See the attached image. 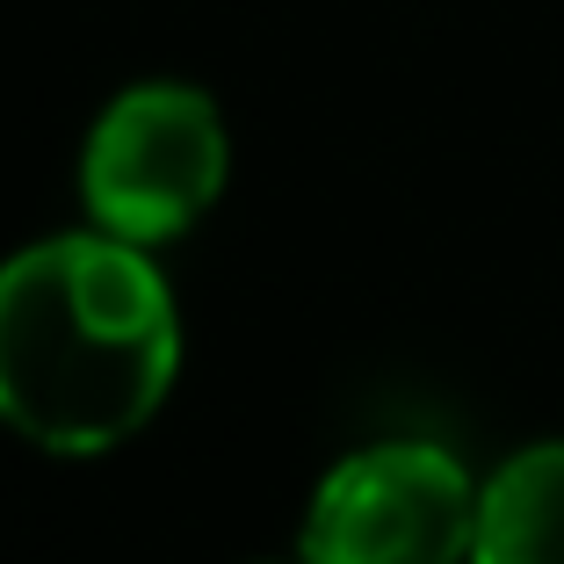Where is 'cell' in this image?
Masks as SVG:
<instances>
[{
    "instance_id": "6da1fadb",
    "label": "cell",
    "mask_w": 564,
    "mask_h": 564,
    "mask_svg": "<svg viewBox=\"0 0 564 564\" xmlns=\"http://www.w3.org/2000/svg\"><path fill=\"white\" fill-rule=\"evenodd\" d=\"M182 318L152 247L51 232L0 261V427L44 456H109L174 391Z\"/></svg>"
},
{
    "instance_id": "7a4b0ae2",
    "label": "cell",
    "mask_w": 564,
    "mask_h": 564,
    "mask_svg": "<svg viewBox=\"0 0 564 564\" xmlns=\"http://www.w3.org/2000/svg\"><path fill=\"white\" fill-rule=\"evenodd\" d=\"M232 174V138L217 101L188 80H145L123 87L95 117L80 145V203L87 225L131 239V247H166L196 232Z\"/></svg>"
},
{
    "instance_id": "3957f363",
    "label": "cell",
    "mask_w": 564,
    "mask_h": 564,
    "mask_svg": "<svg viewBox=\"0 0 564 564\" xmlns=\"http://www.w3.org/2000/svg\"><path fill=\"white\" fill-rule=\"evenodd\" d=\"M478 492L442 442H369L318 478L297 564H470Z\"/></svg>"
},
{
    "instance_id": "277c9868",
    "label": "cell",
    "mask_w": 564,
    "mask_h": 564,
    "mask_svg": "<svg viewBox=\"0 0 564 564\" xmlns=\"http://www.w3.org/2000/svg\"><path fill=\"white\" fill-rule=\"evenodd\" d=\"M470 564H564V442H529L485 478Z\"/></svg>"
}]
</instances>
